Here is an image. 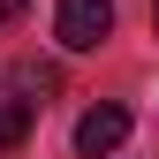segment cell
<instances>
[{"mask_svg": "<svg viewBox=\"0 0 159 159\" xmlns=\"http://www.w3.org/2000/svg\"><path fill=\"white\" fill-rule=\"evenodd\" d=\"M15 91H23L30 106H46V98L61 91V68H46V61H23V68H15Z\"/></svg>", "mask_w": 159, "mask_h": 159, "instance_id": "cell-3", "label": "cell"}, {"mask_svg": "<svg viewBox=\"0 0 159 159\" xmlns=\"http://www.w3.org/2000/svg\"><path fill=\"white\" fill-rule=\"evenodd\" d=\"M121 144H129V114L121 106H91L84 121H76V152H84V159H106Z\"/></svg>", "mask_w": 159, "mask_h": 159, "instance_id": "cell-2", "label": "cell"}, {"mask_svg": "<svg viewBox=\"0 0 159 159\" xmlns=\"http://www.w3.org/2000/svg\"><path fill=\"white\" fill-rule=\"evenodd\" d=\"M53 38H61L68 53H91L114 38V0H61L53 8Z\"/></svg>", "mask_w": 159, "mask_h": 159, "instance_id": "cell-1", "label": "cell"}, {"mask_svg": "<svg viewBox=\"0 0 159 159\" xmlns=\"http://www.w3.org/2000/svg\"><path fill=\"white\" fill-rule=\"evenodd\" d=\"M30 98H8V106H0V152H15V144H23V136H30Z\"/></svg>", "mask_w": 159, "mask_h": 159, "instance_id": "cell-4", "label": "cell"}, {"mask_svg": "<svg viewBox=\"0 0 159 159\" xmlns=\"http://www.w3.org/2000/svg\"><path fill=\"white\" fill-rule=\"evenodd\" d=\"M15 15H23V0H0V23H15Z\"/></svg>", "mask_w": 159, "mask_h": 159, "instance_id": "cell-5", "label": "cell"}, {"mask_svg": "<svg viewBox=\"0 0 159 159\" xmlns=\"http://www.w3.org/2000/svg\"><path fill=\"white\" fill-rule=\"evenodd\" d=\"M152 30H159V0H152Z\"/></svg>", "mask_w": 159, "mask_h": 159, "instance_id": "cell-6", "label": "cell"}]
</instances>
